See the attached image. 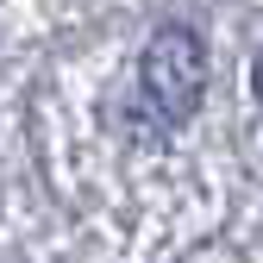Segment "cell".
I'll use <instances>...</instances> for the list:
<instances>
[{"mask_svg":"<svg viewBox=\"0 0 263 263\" xmlns=\"http://www.w3.org/2000/svg\"><path fill=\"white\" fill-rule=\"evenodd\" d=\"M138 88H144V107H151L157 125H188L194 107H201V94H207V44H201V31L194 25H163L144 44Z\"/></svg>","mask_w":263,"mask_h":263,"instance_id":"cell-1","label":"cell"},{"mask_svg":"<svg viewBox=\"0 0 263 263\" xmlns=\"http://www.w3.org/2000/svg\"><path fill=\"white\" fill-rule=\"evenodd\" d=\"M251 88H257V107H263V57L251 63Z\"/></svg>","mask_w":263,"mask_h":263,"instance_id":"cell-2","label":"cell"}]
</instances>
